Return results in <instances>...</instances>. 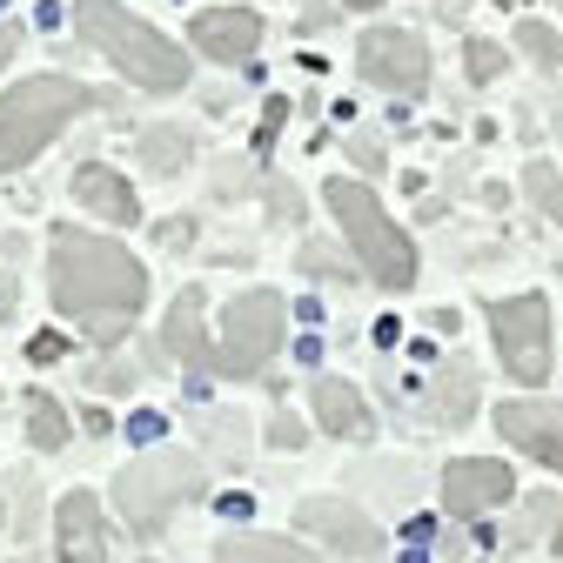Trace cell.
Here are the masks:
<instances>
[{"label": "cell", "instance_id": "ba28073f", "mask_svg": "<svg viewBox=\"0 0 563 563\" xmlns=\"http://www.w3.org/2000/svg\"><path fill=\"white\" fill-rule=\"evenodd\" d=\"M356 67H363V81H376L389 95H422L430 88V47H422L409 27H369L356 41Z\"/></svg>", "mask_w": 563, "mask_h": 563}, {"label": "cell", "instance_id": "cb8c5ba5", "mask_svg": "<svg viewBox=\"0 0 563 563\" xmlns=\"http://www.w3.org/2000/svg\"><path fill=\"white\" fill-rule=\"evenodd\" d=\"M282 121H289V101H268V108H262V128H255V155H268V148H275Z\"/></svg>", "mask_w": 563, "mask_h": 563}, {"label": "cell", "instance_id": "484cf974", "mask_svg": "<svg viewBox=\"0 0 563 563\" xmlns=\"http://www.w3.org/2000/svg\"><path fill=\"white\" fill-rule=\"evenodd\" d=\"M60 349H67L60 335H34V342H27V356H34V363H60Z\"/></svg>", "mask_w": 563, "mask_h": 563}, {"label": "cell", "instance_id": "2e32d148", "mask_svg": "<svg viewBox=\"0 0 563 563\" xmlns=\"http://www.w3.org/2000/svg\"><path fill=\"white\" fill-rule=\"evenodd\" d=\"M168 349L175 356H188L195 369H216V356H208V335H201V289H188L168 316Z\"/></svg>", "mask_w": 563, "mask_h": 563}, {"label": "cell", "instance_id": "4dcf8cb0", "mask_svg": "<svg viewBox=\"0 0 563 563\" xmlns=\"http://www.w3.org/2000/svg\"><path fill=\"white\" fill-rule=\"evenodd\" d=\"M14 47H21V27H0V67L14 60Z\"/></svg>", "mask_w": 563, "mask_h": 563}, {"label": "cell", "instance_id": "ffe728a7", "mask_svg": "<svg viewBox=\"0 0 563 563\" xmlns=\"http://www.w3.org/2000/svg\"><path fill=\"white\" fill-rule=\"evenodd\" d=\"M523 188H530V201L543 208L550 222H563V175H556L550 162H530V168H523Z\"/></svg>", "mask_w": 563, "mask_h": 563}, {"label": "cell", "instance_id": "4316f807", "mask_svg": "<svg viewBox=\"0 0 563 563\" xmlns=\"http://www.w3.org/2000/svg\"><path fill=\"white\" fill-rule=\"evenodd\" d=\"M268 443H282V450H289V443H302V430H296V416H275V430H268Z\"/></svg>", "mask_w": 563, "mask_h": 563}, {"label": "cell", "instance_id": "4fadbf2b", "mask_svg": "<svg viewBox=\"0 0 563 563\" xmlns=\"http://www.w3.org/2000/svg\"><path fill=\"white\" fill-rule=\"evenodd\" d=\"M108 556V537H101V510L88 489L60 497V563H101Z\"/></svg>", "mask_w": 563, "mask_h": 563}, {"label": "cell", "instance_id": "7a4b0ae2", "mask_svg": "<svg viewBox=\"0 0 563 563\" xmlns=\"http://www.w3.org/2000/svg\"><path fill=\"white\" fill-rule=\"evenodd\" d=\"M75 34H81L88 47H101L128 81L155 88V95H175V88L188 81V54H181L162 27L134 21L121 0H81V8H75Z\"/></svg>", "mask_w": 563, "mask_h": 563}, {"label": "cell", "instance_id": "3957f363", "mask_svg": "<svg viewBox=\"0 0 563 563\" xmlns=\"http://www.w3.org/2000/svg\"><path fill=\"white\" fill-rule=\"evenodd\" d=\"M95 101H108V95L67 81V75H34V81H21L8 101H0V175H14L21 162H34L47 141L75 121V114H88Z\"/></svg>", "mask_w": 563, "mask_h": 563}, {"label": "cell", "instance_id": "30bf717a", "mask_svg": "<svg viewBox=\"0 0 563 563\" xmlns=\"http://www.w3.org/2000/svg\"><path fill=\"white\" fill-rule=\"evenodd\" d=\"M510 489H517V476H510L497 456H463V463H450V470H443V504H450L456 517H483V510H497Z\"/></svg>", "mask_w": 563, "mask_h": 563}, {"label": "cell", "instance_id": "5b68a950", "mask_svg": "<svg viewBox=\"0 0 563 563\" xmlns=\"http://www.w3.org/2000/svg\"><path fill=\"white\" fill-rule=\"evenodd\" d=\"M195 456L181 450H155V456H134L121 476H114V504L134 530H162L188 497H195Z\"/></svg>", "mask_w": 563, "mask_h": 563}, {"label": "cell", "instance_id": "d6a6232c", "mask_svg": "<svg viewBox=\"0 0 563 563\" xmlns=\"http://www.w3.org/2000/svg\"><path fill=\"white\" fill-rule=\"evenodd\" d=\"M556 550H563V523H556Z\"/></svg>", "mask_w": 563, "mask_h": 563}, {"label": "cell", "instance_id": "ac0fdd59", "mask_svg": "<svg viewBox=\"0 0 563 563\" xmlns=\"http://www.w3.org/2000/svg\"><path fill=\"white\" fill-rule=\"evenodd\" d=\"M470 409H476V369H470V363H443L437 416H443V422H456V416H470Z\"/></svg>", "mask_w": 563, "mask_h": 563}, {"label": "cell", "instance_id": "7402d4cb", "mask_svg": "<svg viewBox=\"0 0 563 563\" xmlns=\"http://www.w3.org/2000/svg\"><path fill=\"white\" fill-rule=\"evenodd\" d=\"M141 148H148V162H155V168H175L188 141H181L175 128H148V134H141Z\"/></svg>", "mask_w": 563, "mask_h": 563}, {"label": "cell", "instance_id": "9a60e30c", "mask_svg": "<svg viewBox=\"0 0 563 563\" xmlns=\"http://www.w3.org/2000/svg\"><path fill=\"white\" fill-rule=\"evenodd\" d=\"M75 195H81L88 216H101V222H134V216H141V208H134V188H128L114 168H101V162H88V168L75 175Z\"/></svg>", "mask_w": 563, "mask_h": 563}, {"label": "cell", "instance_id": "44dd1931", "mask_svg": "<svg viewBox=\"0 0 563 563\" xmlns=\"http://www.w3.org/2000/svg\"><path fill=\"white\" fill-rule=\"evenodd\" d=\"M517 47H530V60H537V67L563 75V34H550L543 21H523V27H517Z\"/></svg>", "mask_w": 563, "mask_h": 563}, {"label": "cell", "instance_id": "6da1fadb", "mask_svg": "<svg viewBox=\"0 0 563 563\" xmlns=\"http://www.w3.org/2000/svg\"><path fill=\"white\" fill-rule=\"evenodd\" d=\"M47 282H54V309L88 322L95 342H114L128 329V316L148 296V275L141 262L108 242V235H88V229H54V262H47Z\"/></svg>", "mask_w": 563, "mask_h": 563}, {"label": "cell", "instance_id": "d6986e66", "mask_svg": "<svg viewBox=\"0 0 563 563\" xmlns=\"http://www.w3.org/2000/svg\"><path fill=\"white\" fill-rule=\"evenodd\" d=\"M27 437L41 450H60L67 443V422H60V402L54 396H27Z\"/></svg>", "mask_w": 563, "mask_h": 563}, {"label": "cell", "instance_id": "603a6c76", "mask_svg": "<svg viewBox=\"0 0 563 563\" xmlns=\"http://www.w3.org/2000/svg\"><path fill=\"white\" fill-rule=\"evenodd\" d=\"M504 60H510V54H504L497 41H470V81H497Z\"/></svg>", "mask_w": 563, "mask_h": 563}, {"label": "cell", "instance_id": "8992f818", "mask_svg": "<svg viewBox=\"0 0 563 563\" xmlns=\"http://www.w3.org/2000/svg\"><path fill=\"white\" fill-rule=\"evenodd\" d=\"M275 349H282V296H268V289L235 296L229 302V322H222L216 369L222 376H262Z\"/></svg>", "mask_w": 563, "mask_h": 563}, {"label": "cell", "instance_id": "f1b7e54d", "mask_svg": "<svg viewBox=\"0 0 563 563\" xmlns=\"http://www.w3.org/2000/svg\"><path fill=\"white\" fill-rule=\"evenodd\" d=\"M309 268H322V275H342V262H335L329 249H309Z\"/></svg>", "mask_w": 563, "mask_h": 563}, {"label": "cell", "instance_id": "52a82bcc", "mask_svg": "<svg viewBox=\"0 0 563 563\" xmlns=\"http://www.w3.org/2000/svg\"><path fill=\"white\" fill-rule=\"evenodd\" d=\"M489 329H497V356L517 383H543L550 376V302L543 296H510L489 309Z\"/></svg>", "mask_w": 563, "mask_h": 563}, {"label": "cell", "instance_id": "e0dca14e", "mask_svg": "<svg viewBox=\"0 0 563 563\" xmlns=\"http://www.w3.org/2000/svg\"><path fill=\"white\" fill-rule=\"evenodd\" d=\"M216 563H316V556L296 550V543H282V537H229L216 550Z\"/></svg>", "mask_w": 563, "mask_h": 563}, {"label": "cell", "instance_id": "d4e9b609", "mask_svg": "<svg viewBox=\"0 0 563 563\" xmlns=\"http://www.w3.org/2000/svg\"><path fill=\"white\" fill-rule=\"evenodd\" d=\"M128 437H134V443H155V437H162V416H155V409H141V416L128 422Z\"/></svg>", "mask_w": 563, "mask_h": 563}, {"label": "cell", "instance_id": "277c9868", "mask_svg": "<svg viewBox=\"0 0 563 563\" xmlns=\"http://www.w3.org/2000/svg\"><path fill=\"white\" fill-rule=\"evenodd\" d=\"M322 201L335 208L349 249H356V262L383 282V289H409V282H416V249H409V235L383 216V201H376L363 181H349V175H335V181L322 188Z\"/></svg>", "mask_w": 563, "mask_h": 563}, {"label": "cell", "instance_id": "f546056e", "mask_svg": "<svg viewBox=\"0 0 563 563\" xmlns=\"http://www.w3.org/2000/svg\"><path fill=\"white\" fill-rule=\"evenodd\" d=\"M249 510H255V504H249V497H222V517H229V523H242V517H249Z\"/></svg>", "mask_w": 563, "mask_h": 563}, {"label": "cell", "instance_id": "5bb4252c", "mask_svg": "<svg viewBox=\"0 0 563 563\" xmlns=\"http://www.w3.org/2000/svg\"><path fill=\"white\" fill-rule=\"evenodd\" d=\"M309 402H316V422H322L329 437H369V402L349 389V383L322 376V383L309 389Z\"/></svg>", "mask_w": 563, "mask_h": 563}, {"label": "cell", "instance_id": "9c48e42d", "mask_svg": "<svg viewBox=\"0 0 563 563\" xmlns=\"http://www.w3.org/2000/svg\"><path fill=\"white\" fill-rule=\"evenodd\" d=\"M497 430H504V443H517L523 456H537V463H550L563 476V402H537V396L504 402Z\"/></svg>", "mask_w": 563, "mask_h": 563}, {"label": "cell", "instance_id": "7c38bea8", "mask_svg": "<svg viewBox=\"0 0 563 563\" xmlns=\"http://www.w3.org/2000/svg\"><path fill=\"white\" fill-rule=\"evenodd\" d=\"M255 41H262V21L249 8H208V14H195V47L208 60H249Z\"/></svg>", "mask_w": 563, "mask_h": 563}, {"label": "cell", "instance_id": "1f68e13d", "mask_svg": "<svg viewBox=\"0 0 563 563\" xmlns=\"http://www.w3.org/2000/svg\"><path fill=\"white\" fill-rule=\"evenodd\" d=\"M349 8H383V0H349Z\"/></svg>", "mask_w": 563, "mask_h": 563}, {"label": "cell", "instance_id": "8fae6325", "mask_svg": "<svg viewBox=\"0 0 563 563\" xmlns=\"http://www.w3.org/2000/svg\"><path fill=\"white\" fill-rule=\"evenodd\" d=\"M296 530H316V537H329V543L349 550V556H376V550H383V530H376L363 510H349L342 497H309V504L296 510Z\"/></svg>", "mask_w": 563, "mask_h": 563}, {"label": "cell", "instance_id": "83f0119b", "mask_svg": "<svg viewBox=\"0 0 563 563\" xmlns=\"http://www.w3.org/2000/svg\"><path fill=\"white\" fill-rule=\"evenodd\" d=\"M356 162H363V175H376V168H383V148H376V141H369V134L356 141Z\"/></svg>", "mask_w": 563, "mask_h": 563}]
</instances>
